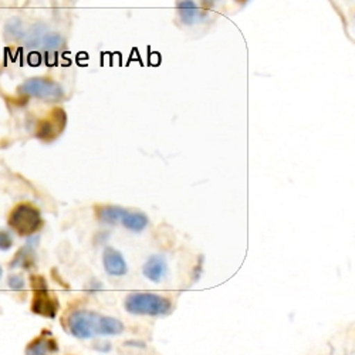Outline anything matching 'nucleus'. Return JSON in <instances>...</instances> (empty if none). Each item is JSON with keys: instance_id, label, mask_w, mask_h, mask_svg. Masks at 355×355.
<instances>
[{"instance_id": "obj_2", "label": "nucleus", "mask_w": 355, "mask_h": 355, "mask_svg": "<svg viewBox=\"0 0 355 355\" xmlns=\"http://www.w3.org/2000/svg\"><path fill=\"white\" fill-rule=\"evenodd\" d=\"M125 310L135 315H166L172 310L169 299L154 293H132L125 299Z\"/></svg>"}, {"instance_id": "obj_15", "label": "nucleus", "mask_w": 355, "mask_h": 355, "mask_svg": "<svg viewBox=\"0 0 355 355\" xmlns=\"http://www.w3.org/2000/svg\"><path fill=\"white\" fill-rule=\"evenodd\" d=\"M62 44V37L58 35H47L44 36V46L49 49H57Z\"/></svg>"}, {"instance_id": "obj_10", "label": "nucleus", "mask_w": 355, "mask_h": 355, "mask_svg": "<svg viewBox=\"0 0 355 355\" xmlns=\"http://www.w3.org/2000/svg\"><path fill=\"white\" fill-rule=\"evenodd\" d=\"M148 218L141 214V212H130V211H125L123 219H121V223L132 230V232H142L146 226H148Z\"/></svg>"}, {"instance_id": "obj_9", "label": "nucleus", "mask_w": 355, "mask_h": 355, "mask_svg": "<svg viewBox=\"0 0 355 355\" xmlns=\"http://www.w3.org/2000/svg\"><path fill=\"white\" fill-rule=\"evenodd\" d=\"M57 349V343L50 336H40L27 345L26 355H51Z\"/></svg>"}, {"instance_id": "obj_8", "label": "nucleus", "mask_w": 355, "mask_h": 355, "mask_svg": "<svg viewBox=\"0 0 355 355\" xmlns=\"http://www.w3.org/2000/svg\"><path fill=\"white\" fill-rule=\"evenodd\" d=\"M144 276L154 283H159L166 275V261L162 256H151L144 264Z\"/></svg>"}, {"instance_id": "obj_4", "label": "nucleus", "mask_w": 355, "mask_h": 355, "mask_svg": "<svg viewBox=\"0 0 355 355\" xmlns=\"http://www.w3.org/2000/svg\"><path fill=\"white\" fill-rule=\"evenodd\" d=\"M20 93L44 101H60L64 97L63 88L49 78H28L20 85Z\"/></svg>"}, {"instance_id": "obj_11", "label": "nucleus", "mask_w": 355, "mask_h": 355, "mask_svg": "<svg viewBox=\"0 0 355 355\" xmlns=\"http://www.w3.org/2000/svg\"><path fill=\"white\" fill-rule=\"evenodd\" d=\"M181 20L185 24H195L200 19L199 8L193 2H180L176 6Z\"/></svg>"}, {"instance_id": "obj_7", "label": "nucleus", "mask_w": 355, "mask_h": 355, "mask_svg": "<svg viewBox=\"0 0 355 355\" xmlns=\"http://www.w3.org/2000/svg\"><path fill=\"white\" fill-rule=\"evenodd\" d=\"M103 264H104L105 272L110 276L120 277V276H125L128 273V266L125 263V259L123 257V254L120 252L112 249V248H107L104 250Z\"/></svg>"}, {"instance_id": "obj_12", "label": "nucleus", "mask_w": 355, "mask_h": 355, "mask_svg": "<svg viewBox=\"0 0 355 355\" xmlns=\"http://www.w3.org/2000/svg\"><path fill=\"white\" fill-rule=\"evenodd\" d=\"M125 211L127 209H123L120 206H103V208H98L97 216L104 223H116L121 222Z\"/></svg>"}, {"instance_id": "obj_16", "label": "nucleus", "mask_w": 355, "mask_h": 355, "mask_svg": "<svg viewBox=\"0 0 355 355\" xmlns=\"http://www.w3.org/2000/svg\"><path fill=\"white\" fill-rule=\"evenodd\" d=\"M24 280H23V277L21 276H10L9 277V287L12 288V290H17V291H20V290H23L24 288Z\"/></svg>"}, {"instance_id": "obj_14", "label": "nucleus", "mask_w": 355, "mask_h": 355, "mask_svg": "<svg viewBox=\"0 0 355 355\" xmlns=\"http://www.w3.org/2000/svg\"><path fill=\"white\" fill-rule=\"evenodd\" d=\"M13 246V238L9 232L0 230V250H9Z\"/></svg>"}, {"instance_id": "obj_6", "label": "nucleus", "mask_w": 355, "mask_h": 355, "mask_svg": "<svg viewBox=\"0 0 355 355\" xmlns=\"http://www.w3.org/2000/svg\"><path fill=\"white\" fill-rule=\"evenodd\" d=\"M66 121H67V115L64 110L58 107L54 108L47 118H43V120L39 123L36 137L46 142L54 141L66 128Z\"/></svg>"}, {"instance_id": "obj_17", "label": "nucleus", "mask_w": 355, "mask_h": 355, "mask_svg": "<svg viewBox=\"0 0 355 355\" xmlns=\"http://www.w3.org/2000/svg\"><path fill=\"white\" fill-rule=\"evenodd\" d=\"M0 277H2V268H0Z\"/></svg>"}, {"instance_id": "obj_1", "label": "nucleus", "mask_w": 355, "mask_h": 355, "mask_svg": "<svg viewBox=\"0 0 355 355\" xmlns=\"http://www.w3.org/2000/svg\"><path fill=\"white\" fill-rule=\"evenodd\" d=\"M69 330L74 337L88 340L97 336H120L124 331V324L114 317L80 310L69 317Z\"/></svg>"}, {"instance_id": "obj_13", "label": "nucleus", "mask_w": 355, "mask_h": 355, "mask_svg": "<svg viewBox=\"0 0 355 355\" xmlns=\"http://www.w3.org/2000/svg\"><path fill=\"white\" fill-rule=\"evenodd\" d=\"M33 256H35V253L31 250V248H23V249L17 253V256H16V259L13 260L12 266H21V268L28 269V266H31V264L33 263Z\"/></svg>"}, {"instance_id": "obj_3", "label": "nucleus", "mask_w": 355, "mask_h": 355, "mask_svg": "<svg viewBox=\"0 0 355 355\" xmlns=\"http://www.w3.org/2000/svg\"><path fill=\"white\" fill-rule=\"evenodd\" d=\"M10 227L23 236L36 233L42 226V216L39 209L28 203H20L9 216Z\"/></svg>"}, {"instance_id": "obj_5", "label": "nucleus", "mask_w": 355, "mask_h": 355, "mask_svg": "<svg viewBox=\"0 0 355 355\" xmlns=\"http://www.w3.org/2000/svg\"><path fill=\"white\" fill-rule=\"evenodd\" d=\"M32 287H33V303L32 310L35 314L44 315L49 318H54L58 311V302L54 295L50 294L49 286L43 277H32Z\"/></svg>"}]
</instances>
